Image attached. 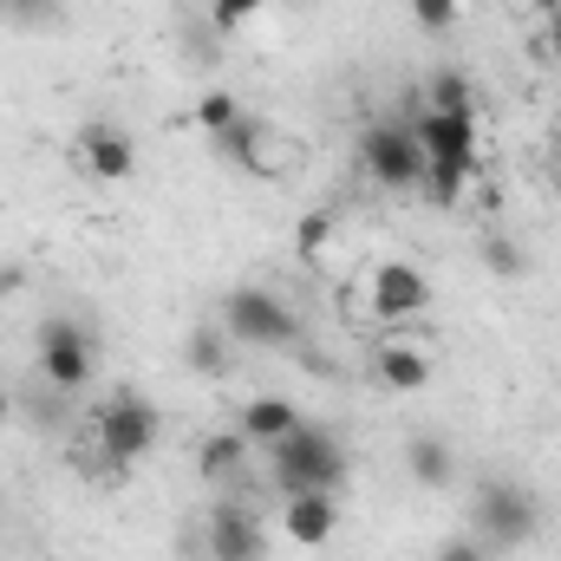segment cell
<instances>
[{"label":"cell","instance_id":"cell-28","mask_svg":"<svg viewBox=\"0 0 561 561\" xmlns=\"http://www.w3.org/2000/svg\"><path fill=\"white\" fill-rule=\"evenodd\" d=\"M13 7H20V13H39V7H53V0H13Z\"/></svg>","mask_w":561,"mask_h":561},{"label":"cell","instance_id":"cell-15","mask_svg":"<svg viewBox=\"0 0 561 561\" xmlns=\"http://www.w3.org/2000/svg\"><path fill=\"white\" fill-rule=\"evenodd\" d=\"M249 437L242 431H216V437H203V450H196V470H203V483H236L242 477V463H249Z\"/></svg>","mask_w":561,"mask_h":561},{"label":"cell","instance_id":"cell-10","mask_svg":"<svg viewBox=\"0 0 561 561\" xmlns=\"http://www.w3.org/2000/svg\"><path fill=\"white\" fill-rule=\"evenodd\" d=\"M340 529V496L327 490H300V496H280V536L300 542V549H327Z\"/></svg>","mask_w":561,"mask_h":561},{"label":"cell","instance_id":"cell-6","mask_svg":"<svg viewBox=\"0 0 561 561\" xmlns=\"http://www.w3.org/2000/svg\"><path fill=\"white\" fill-rule=\"evenodd\" d=\"M157 431H163V419H157V405H150L144 392H112L105 412H99V450H105L118 470H131L138 457L157 450Z\"/></svg>","mask_w":561,"mask_h":561},{"label":"cell","instance_id":"cell-14","mask_svg":"<svg viewBox=\"0 0 561 561\" xmlns=\"http://www.w3.org/2000/svg\"><path fill=\"white\" fill-rule=\"evenodd\" d=\"M294 424H300V405H294V399H275V392H268V399H249V405H242L236 431H242L249 444H280V437H287Z\"/></svg>","mask_w":561,"mask_h":561},{"label":"cell","instance_id":"cell-30","mask_svg":"<svg viewBox=\"0 0 561 561\" xmlns=\"http://www.w3.org/2000/svg\"><path fill=\"white\" fill-rule=\"evenodd\" d=\"M556 157H561V131H556Z\"/></svg>","mask_w":561,"mask_h":561},{"label":"cell","instance_id":"cell-1","mask_svg":"<svg viewBox=\"0 0 561 561\" xmlns=\"http://www.w3.org/2000/svg\"><path fill=\"white\" fill-rule=\"evenodd\" d=\"M268 470H275V490L280 496H300V490H327L340 496L353 463H346V444L327 431V424H294L280 444H268Z\"/></svg>","mask_w":561,"mask_h":561},{"label":"cell","instance_id":"cell-3","mask_svg":"<svg viewBox=\"0 0 561 561\" xmlns=\"http://www.w3.org/2000/svg\"><path fill=\"white\" fill-rule=\"evenodd\" d=\"M359 170L379 190H419L424 183V144L412 131V118H373L359 131Z\"/></svg>","mask_w":561,"mask_h":561},{"label":"cell","instance_id":"cell-7","mask_svg":"<svg viewBox=\"0 0 561 561\" xmlns=\"http://www.w3.org/2000/svg\"><path fill=\"white\" fill-rule=\"evenodd\" d=\"M431 307V280H424L419 262H379L373 268V313L386 327H405Z\"/></svg>","mask_w":561,"mask_h":561},{"label":"cell","instance_id":"cell-22","mask_svg":"<svg viewBox=\"0 0 561 561\" xmlns=\"http://www.w3.org/2000/svg\"><path fill=\"white\" fill-rule=\"evenodd\" d=\"M412 20L424 33H450L457 26V0H412Z\"/></svg>","mask_w":561,"mask_h":561},{"label":"cell","instance_id":"cell-8","mask_svg":"<svg viewBox=\"0 0 561 561\" xmlns=\"http://www.w3.org/2000/svg\"><path fill=\"white\" fill-rule=\"evenodd\" d=\"M79 170L92 176V183H125V176H138V144L131 131H118V125H85L79 131Z\"/></svg>","mask_w":561,"mask_h":561},{"label":"cell","instance_id":"cell-23","mask_svg":"<svg viewBox=\"0 0 561 561\" xmlns=\"http://www.w3.org/2000/svg\"><path fill=\"white\" fill-rule=\"evenodd\" d=\"M327 236H333V216H327V209H313V216L300 222V255H307V262H320V249H327Z\"/></svg>","mask_w":561,"mask_h":561},{"label":"cell","instance_id":"cell-4","mask_svg":"<svg viewBox=\"0 0 561 561\" xmlns=\"http://www.w3.org/2000/svg\"><path fill=\"white\" fill-rule=\"evenodd\" d=\"M222 333L236 346H294L307 327H300V313L280 294H268V287H236L222 300Z\"/></svg>","mask_w":561,"mask_h":561},{"label":"cell","instance_id":"cell-16","mask_svg":"<svg viewBox=\"0 0 561 561\" xmlns=\"http://www.w3.org/2000/svg\"><path fill=\"white\" fill-rule=\"evenodd\" d=\"M405 470L419 477L424 490H450V477H457V457H450V444H444L437 431H419V437L405 444Z\"/></svg>","mask_w":561,"mask_h":561},{"label":"cell","instance_id":"cell-9","mask_svg":"<svg viewBox=\"0 0 561 561\" xmlns=\"http://www.w3.org/2000/svg\"><path fill=\"white\" fill-rule=\"evenodd\" d=\"M203 542H209V561H262L268 556V536H262L255 510H242V503H216Z\"/></svg>","mask_w":561,"mask_h":561},{"label":"cell","instance_id":"cell-27","mask_svg":"<svg viewBox=\"0 0 561 561\" xmlns=\"http://www.w3.org/2000/svg\"><path fill=\"white\" fill-rule=\"evenodd\" d=\"M523 7H529V13H542V20H549V13H561V0H523Z\"/></svg>","mask_w":561,"mask_h":561},{"label":"cell","instance_id":"cell-20","mask_svg":"<svg viewBox=\"0 0 561 561\" xmlns=\"http://www.w3.org/2000/svg\"><path fill=\"white\" fill-rule=\"evenodd\" d=\"M477 255H483V268H490L496 280H523V268H529V255H523V249H516V236H503V229H490Z\"/></svg>","mask_w":561,"mask_h":561},{"label":"cell","instance_id":"cell-26","mask_svg":"<svg viewBox=\"0 0 561 561\" xmlns=\"http://www.w3.org/2000/svg\"><path fill=\"white\" fill-rule=\"evenodd\" d=\"M542 53L561 66V13H549V20H542Z\"/></svg>","mask_w":561,"mask_h":561},{"label":"cell","instance_id":"cell-12","mask_svg":"<svg viewBox=\"0 0 561 561\" xmlns=\"http://www.w3.org/2000/svg\"><path fill=\"white\" fill-rule=\"evenodd\" d=\"M196 125H203V138L216 144L222 157H236V150L249 144V131H255V112H249L236 92H203V99H196Z\"/></svg>","mask_w":561,"mask_h":561},{"label":"cell","instance_id":"cell-13","mask_svg":"<svg viewBox=\"0 0 561 561\" xmlns=\"http://www.w3.org/2000/svg\"><path fill=\"white\" fill-rule=\"evenodd\" d=\"M373 379L386 386V392H424L431 386V353L412 346V340H379V353H373Z\"/></svg>","mask_w":561,"mask_h":561},{"label":"cell","instance_id":"cell-24","mask_svg":"<svg viewBox=\"0 0 561 561\" xmlns=\"http://www.w3.org/2000/svg\"><path fill=\"white\" fill-rule=\"evenodd\" d=\"M496 549L490 542H477V536H450V542H437V561H490Z\"/></svg>","mask_w":561,"mask_h":561},{"label":"cell","instance_id":"cell-2","mask_svg":"<svg viewBox=\"0 0 561 561\" xmlns=\"http://www.w3.org/2000/svg\"><path fill=\"white\" fill-rule=\"evenodd\" d=\"M92 373H99V340H92V327H79V320H66V313L39 320V379H46V392L72 399V392L92 386Z\"/></svg>","mask_w":561,"mask_h":561},{"label":"cell","instance_id":"cell-11","mask_svg":"<svg viewBox=\"0 0 561 561\" xmlns=\"http://www.w3.org/2000/svg\"><path fill=\"white\" fill-rule=\"evenodd\" d=\"M424 157H450V163H477V112H431L412 118Z\"/></svg>","mask_w":561,"mask_h":561},{"label":"cell","instance_id":"cell-25","mask_svg":"<svg viewBox=\"0 0 561 561\" xmlns=\"http://www.w3.org/2000/svg\"><path fill=\"white\" fill-rule=\"evenodd\" d=\"M255 7H268V0H209V20H216V26H242Z\"/></svg>","mask_w":561,"mask_h":561},{"label":"cell","instance_id":"cell-29","mask_svg":"<svg viewBox=\"0 0 561 561\" xmlns=\"http://www.w3.org/2000/svg\"><path fill=\"white\" fill-rule=\"evenodd\" d=\"M13 419V399H7V386H0V424Z\"/></svg>","mask_w":561,"mask_h":561},{"label":"cell","instance_id":"cell-17","mask_svg":"<svg viewBox=\"0 0 561 561\" xmlns=\"http://www.w3.org/2000/svg\"><path fill=\"white\" fill-rule=\"evenodd\" d=\"M470 176H477V163L424 157V183H419V196L431 203V209H457V203H463V190H470Z\"/></svg>","mask_w":561,"mask_h":561},{"label":"cell","instance_id":"cell-5","mask_svg":"<svg viewBox=\"0 0 561 561\" xmlns=\"http://www.w3.org/2000/svg\"><path fill=\"white\" fill-rule=\"evenodd\" d=\"M470 536L490 542V549H523V542L536 536V503H529V490L510 483V477H490V483L477 490V503H470Z\"/></svg>","mask_w":561,"mask_h":561},{"label":"cell","instance_id":"cell-19","mask_svg":"<svg viewBox=\"0 0 561 561\" xmlns=\"http://www.w3.org/2000/svg\"><path fill=\"white\" fill-rule=\"evenodd\" d=\"M229 346H236V340H229L222 327H190L183 359H190L196 373H209V379H216V373H229Z\"/></svg>","mask_w":561,"mask_h":561},{"label":"cell","instance_id":"cell-21","mask_svg":"<svg viewBox=\"0 0 561 561\" xmlns=\"http://www.w3.org/2000/svg\"><path fill=\"white\" fill-rule=\"evenodd\" d=\"M431 112H477V92L463 72H437L431 79Z\"/></svg>","mask_w":561,"mask_h":561},{"label":"cell","instance_id":"cell-18","mask_svg":"<svg viewBox=\"0 0 561 561\" xmlns=\"http://www.w3.org/2000/svg\"><path fill=\"white\" fill-rule=\"evenodd\" d=\"M236 163H242V170H255V176H280V170H294V144L275 138V125H262V118H255V131H249L242 150H236Z\"/></svg>","mask_w":561,"mask_h":561}]
</instances>
